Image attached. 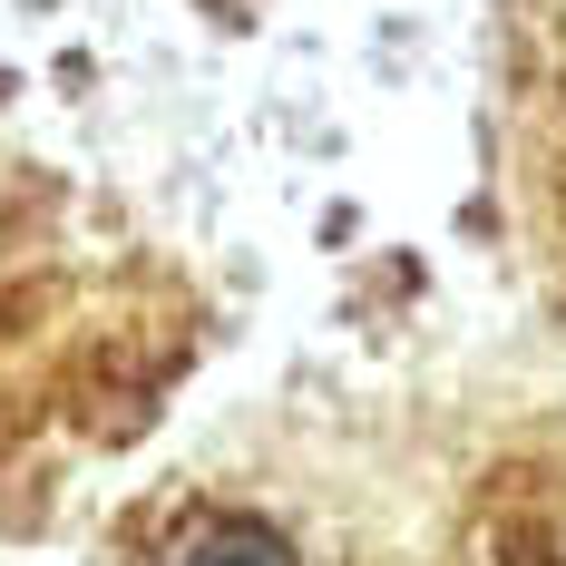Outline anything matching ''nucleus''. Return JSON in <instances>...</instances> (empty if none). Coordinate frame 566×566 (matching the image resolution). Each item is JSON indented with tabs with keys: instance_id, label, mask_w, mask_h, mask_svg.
<instances>
[{
	"instance_id": "1",
	"label": "nucleus",
	"mask_w": 566,
	"mask_h": 566,
	"mask_svg": "<svg viewBox=\"0 0 566 566\" xmlns=\"http://www.w3.org/2000/svg\"><path fill=\"white\" fill-rule=\"evenodd\" d=\"M167 566H293V557H283L274 527H254V517H206V527L176 537Z\"/></svg>"
}]
</instances>
